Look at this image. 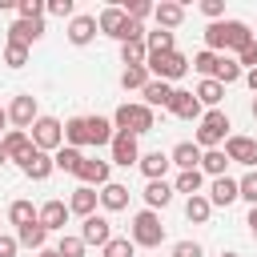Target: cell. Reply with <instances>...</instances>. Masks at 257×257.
<instances>
[{"mask_svg":"<svg viewBox=\"0 0 257 257\" xmlns=\"http://www.w3.org/2000/svg\"><path fill=\"white\" fill-rule=\"evenodd\" d=\"M253 36H257V32H253L245 20H217V24L205 28V48L225 56V52H241Z\"/></svg>","mask_w":257,"mask_h":257,"instance_id":"1","label":"cell"},{"mask_svg":"<svg viewBox=\"0 0 257 257\" xmlns=\"http://www.w3.org/2000/svg\"><path fill=\"white\" fill-rule=\"evenodd\" d=\"M96 24H100L104 36H116L120 44H128V40H145V28H141L137 20H128L124 8H104V12L96 16Z\"/></svg>","mask_w":257,"mask_h":257,"instance_id":"2","label":"cell"},{"mask_svg":"<svg viewBox=\"0 0 257 257\" xmlns=\"http://www.w3.org/2000/svg\"><path fill=\"white\" fill-rule=\"evenodd\" d=\"M153 108L145 104V100H137V104H120L116 112H112V128L116 133H133V137H141V133H153Z\"/></svg>","mask_w":257,"mask_h":257,"instance_id":"3","label":"cell"},{"mask_svg":"<svg viewBox=\"0 0 257 257\" xmlns=\"http://www.w3.org/2000/svg\"><path fill=\"white\" fill-rule=\"evenodd\" d=\"M145 68H149V76H153V80L173 84V80H181V76L189 72V56H181L177 48H173V52H149Z\"/></svg>","mask_w":257,"mask_h":257,"instance_id":"4","label":"cell"},{"mask_svg":"<svg viewBox=\"0 0 257 257\" xmlns=\"http://www.w3.org/2000/svg\"><path fill=\"white\" fill-rule=\"evenodd\" d=\"M233 124H229V116L221 112V108H209L205 116H201V124H197V145L209 153V149H217L221 141H229L233 133H229Z\"/></svg>","mask_w":257,"mask_h":257,"instance_id":"5","label":"cell"},{"mask_svg":"<svg viewBox=\"0 0 257 257\" xmlns=\"http://www.w3.org/2000/svg\"><path fill=\"white\" fill-rule=\"evenodd\" d=\"M161 241H165V225H161V217H157L153 209H141V213L133 217V245L157 249Z\"/></svg>","mask_w":257,"mask_h":257,"instance_id":"6","label":"cell"},{"mask_svg":"<svg viewBox=\"0 0 257 257\" xmlns=\"http://www.w3.org/2000/svg\"><path fill=\"white\" fill-rule=\"evenodd\" d=\"M32 145H36L40 153H56V149H64V124H60L56 116H40V120L32 124Z\"/></svg>","mask_w":257,"mask_h":257,"instance_id":"7","label":"cell"},{"mask_svg":"<svg viewBox=\"0 0 257 257\" xmlns=\"http://www.w3.org/2000/svg\"><path fill=\"white\" fill-rule=\"evenodd\" d=\"M8 120H12L16 128H32V124L40 120V112H36V96H32V92H20V96L8 104Z\"/></svg>","mask_w":257,"mask_h":257,"instance_id":"8","label":"cell"},{"mask_svg":"<svg viewBox=\"0 0 257 257\" xmlns=\"http://www.w3.org/2000/svg\"><path fill=\"white\" fill-rule=\"evenodd\" d=\"M80 241L84 245H108L112 241V225H108V217H100V213H92V217H84V225H80Z\"/></svg>","mask_w":257,"mask_h":257,"instance_id":"9","label":"cell"},{"mask_svg":"<svg viewBox=\"0 0 257 257\" xmlns=\"http://www.w3.org/2000/svg\"><path fill=\"white\" fill-rule=\"evenodd\" d=\"M225 157L229 161H237V165H249V169H257V141L253 137H229L225 141Z\"/></svg>","mask_w":257,"mask_h":257,"instance_id":"10","label":"cell"},{"mask_svg":"<svg viewBox=\"0 0 257 257\" xmlns=\"http://www.w3.org/2000/svg\"><path fill=\"white\" fill-rule=\"evenodd\" d=\"M112 165H141V145H137V137L133 133H116L112 137Z\"/></svg>","mask_w":257,"mask_h":257,"instance_id":"11","label":"cell"},{"mask_svg":"<svg viewBox=\"0 0 257 257\" xmlns=\"http://www.w3.org/2000/svg\"><path fill=\"white\" fill-rule=\"evenodd\" d=\"M0 145H4V157H8V161H16V165L32 153V137H28L24 128H8V133L0 137Z\"/></svg>","mask_w":257,"mask_h":257,"instance_id":"12","label":"cell"},{"mask_svg":"<svg viewBox=\"0 0 257 257\" xmlns=\"http://www.w3.org/2000/svg\"><path fill=\"white\" fill-rule=\"evenodd\" d=\"M20 169H24V177H32V181H48V177H52V169H56V161L32 145V153L20 161Z\"/></svg>","mask_w":257,"mask_h":257,"instance_id":"13","label":"cell"},{"mask_svg":"<svg viewBox=\"0 0 257 257\" xmlns=\"http://www.w3.org/2000/svg\"><path fill=\"white\" fill-rule=\"evenodd\" d=\"M68 213H72V209H68L64 201H56V197H52V201H44V205H40V213H36V217H40V225H44L48 233H64Z\"/></svg>","mask_w":257,"mask_h":257,"instance_id":"14","label":"cell"},{"mask_svg":"<svg viewBox=\"0 0 257 257\" xmlns=\"http://www.w3.org/2000/svg\"><path fill=\"white\" fill-rule=\"evenodd\" d=\"M169 112L173 116H181V120H201L205 112H201V100H197V92H185V88H177L173 92V104H169Z\"/></svg>","mask_w":257,"mask_h":257,"instance_id":"15","label":"cell"},{"mask_svg":"<svg viewBox=\"0 0 257 257\" xmlns=\"http://www.w3.org/2000/svg\"><path fill=\"white\" fill-rule=\"evenodd\" d=\"M96 32H100L96 16H72V20H68V40H72L76 48L92 44V36H96Z\"/></svg>","mask_w":257,"mask_h":257,"instance_id":"16","label":"cell"},{"mask_svg":"<svg viewBox=\"0 0 257 257\" xmlns=\"http://www.w3.org/2000/svg\"><path fill=\"white\" fill-rule=\"evenodd\" d=\"M201 157H205V153H201V145H197V141H181V145L169 153V161H173L181 173H189V169H201Z\"/></svg>","mask_w":257,"mask_h":257,"instance_id":"17","label":"cell"},{"mask_svg":"<svg viewBox=\"0 0 257 257\" xmlns=\"http://www.w3.org/2000/svg\"><path fill=\"white\" fill-rule=\"evenodd\" d=\"M108 165H112V161L84 157V165H80V173H76V177H80V185H88V189H92V185H100V189H104V185H108Z\"/></svg>","mask_w":257,"mask_h":257,"instance_id":"18","label":"cell"},{"mask_svg":"<svg viewBox=\"0 0 257 257\" xmlns=\"http://www.w3.org/2000/svg\"><path fill=\"white\" fill-rule=\"evenodd\" d=\"M44 36V20H16L12 28H8V44H32V40H40Z\"/></svg>","mask_w":257,"mask_h":257,"instance_id":"19","label":"cell"},{"mask_svg":"<svg viewBox=\"0 0 257 257\" xmlns=\"http://www.w3.org/2000/svg\"><path fill=\"white\" fill-rule=\"evenodd\" d=\"M173 92H177V88L165 84V80H149V84L141 88V96H145L149 108H169V104H173Z\"/></svg>","mask_w":257,"mask_h":257,"instance_id":"20","label":"cell"},{"mask_svg":"<svg viewBox=\"0 0 257 257\" xmlns=\"http://www.w3.org/2000/svg\"><path fill=\"white\" fill-rule=\"evenodd\" d=\"M237 197H241V185L233 177H213V185H209V201L213 205H233Z\"/></svg>","mask_w":257,"mask_h":257,"instance_id":"21","label":"cell"},{"mask_svg":"<svg viewBox=\"0 0 257 257\" xmlns=\"http://www.w3.org/2000/svg\"><path fill=\"white\" fill-rule=\"evenodd\" d=\"M100 205H104L108 213H120V209H128V185H120V181H108V185L100 189Z\"/></svg>","mask_w":257,"mask_h":257,"instance_id":"22","label":"cell"},{"mask_svg":"<svg viewBox=\"0 0 257 257\" xmlns=\"http://www.w3.org/2000/svg\"><path fill=\"white\" fill-rule=\"evenodd\" d=\"M96 201H100V193L88 189V185H80V189L68 197V209H72L76 217H92V213H96Z\"/></svg>","mask_w":257,"mask_h":257,"instance_id":"23","label":"cell"},{"mask_svg":"<svg viewBox=\"0 0 257 257\" xmlns=\"http://www.w3.org/2000/svg\"><path fill=\"white\" fill-rule=\"evenodd\" d=\"M169 165H173V161H169V153H161V149H157V153H145V157H141V173H145L149 181H165Z\"/></svg>","mask_w":257,"mask_h":257,"instance_id":"24","label":"cell"},{"mask_svg":"<svg viewBox=\"0 0 257 257\" xmlns=\"http://www.w3.org/2000/svg\"><path fill=\"white\" fill-rule=\"evenodd\" d=\"M173 193H177V189H173L169 181H149V185H145V205L157 213V209H165V205L173 201Z\"/></svg>","mask_w":257,"mask_h":257,"instance_id":"25","label":"cell"},{"mask_svg":"<svg viewBox=\"0 0 257 257\" xmlns=\"http://www.w3.org/2000/svg\"><path fill=\"white\" fill-rule=\"evenodd\" d=\"M153 16H157V28H177L181 20H185V4H173V0H165V4H157L153 8Z\"/></svg>","mask_w":257,"mask_h":257,"instance_id":"26","label":"cell"},{"mask_svg":"<svg viewBox=\"0 0 257 257\" xmlns=\"http://www.w3.org/2000/svg\"><path fill=\"white\" fill-rule=\"evenodd\" d=\"M16 241L40 253V249H44V241H48V229H44V225H40V217H36L32 225H24V229H16Z\"/></svg>","mask_w":257,"mask_h":257,"instance_id":"27","label":"cell"},{"mask_svg":"<svg viewBox=\"0 0 257 257\" xmlns=\"http://www.w3.org/2000/svg\"><path fill=\"white\" fill-rule=\"evenodd\" d=\"M112 137H116L112 120H104V116H88V145H112Z\"/></svg>","mask_w":257,"mask_h":257,"instance_id":"28","label":"cell"},{"mask_svg":"<svg viewBox=\"0 0 257 257\" xmlns=\"http://www.w3.org/2000/svg\"><path fill=\"white\" fill-rule=\"evenodd\" d=\"M209 213H213V201H209L205 193H197V197H189V201H185V217H189L193 225H205V221H209Z\"/></svg>","mask_w":257,"mask_h":257,"instance_id":"29","label":"cell"},{"mask_svg":"<svg viewBox=\"0 0 257 257\" xmlns=\"http://www.w3.org/2000/svg\"><path fill=\"white\" fill-rule=\"evenodd\" d=\"M64 141H68L72 149L88 145V116H72V120H64Z\"/></svg>","mask_w":257,"mask_h":257,"instance_id":"30","label":"cell"},{"mask_svg":"<svg viewBox=\"0 0 257 257\" xmlns=\"http://www.w3.org/2000/svg\"><path fill=\"white\" fill-rule=\"evenodd\" d=\"M52 161H56V169H64V173H80L84 153H80V149H72V145H64V149H56V153H52Z\"/></svg>","mask_w":257,"mask_h":257,"instance_id":"31","label":"cell"},{"mask_svg":"<svg viewBox=\"0 0 257 257\" xmlns=\"http://www.w3.org/2000/svg\"><path fill=\"white\" fill-rule=\"evenodd\" d=\"M241 76H245V68L237 64V56H221V64H217V76H213V80H221V84L229 88V84H237Z\"/></svg>","mask_w":257,"mask_h":257,"instance_id":"32","label":"cell"},{"mask_svg":"<svg viewBox=\"0 0 257 257\" xmlns=\"http://www.w3.org/2000/svg\"><path fill=\"white\" fill-rule=\"evenodd\" d=\"M197 100L209 104V108H217V104L225 100V84H221V80H201V84H197Z\"/></svg>","mask_w":257,"mask_h":257,"instance_id":"33","label":"cell"},{"mask_svg":"<svg viewBox=\"0 0 257 257\" xmlns=\"http://www.w3.org/2000/svg\"><path fill=\"white\" fill-rule=\"evenodd\" d=\"M201 185H205V173H201V169L177 173V181H173V189H177V193H189V197H197V193H201Z\"/></svg>","mask_w":257,"mask_h":257,"instance_id":"34","label":"cell"},{"mask_svg":"<svg viewBox=\"0 0 257 257\" xmlns=\"http://www.w3.org/2000/svg\"><path fill=\"white\" fill-rule=\"evenodd\" d=\"M36 213H40V209H32V201H12V205H8V221H12L16 229L32 225V221H36Z\"/></svg>","mask_w":257,"mask_h":257,"instance_id":"35","label":"cell"},{"mask_svg":"<svg viewBox=\"0 0 257 257\" xmlns=\"http://www.w3.org/2000/svg\"><path fill=\"white\" fill-rule=\"evenodd\" d=\"M120 60H124V68H137V64H145V60H149V48H145V40H128V44H120Z\"/></svg>","mask_w":257,"mask_h":257,"instance_id":"36","label":"cell"},{"mask_svg":"<svg viewBox=\"0 0 257 257\" xmlns=\"http://www.w3.org/2000/svg\"><path fill=\"white\" fill-rule=\"evenodd\" d=\"M217 64H221V52H209V48H205V52H197V56H193V68H197L205 80H213V76H217Z\"/></svg>","mask_w":257,"mask_h":257,"instance_id":"37","label":"cell"},{"mask_svg":"<svg viewBox=\"0 0 257 257\" xmlns=\"http://www.w3.org/2000/svg\"><path fill=\"white\" fill-rule=\"evenodd\" d=\"M225 165H229V157L221 149H209L201 157V173H209V177H225Z\"/></svg>","mask_w":257,"mask_h":257,"instance_id":"38","label":"cell"},{"mask_svg":"<svg viewBox=\"0 0 257 257\" xmlns=\"http://www.w3.org/2000/svg\"><path fill=\"white\" fill-rule=\"evenodd\" d=\"M145 48L149 52H173V32H165V28L145 32Z\"/></svg>","mask_w":257,"mask_h":257,"instance_id":"39","label":"cell"},{"mask_svg":"<svg viewBox=\"0 0 257 257\" xmlns=\"http://www.w3.org/2000/svg\"><path fill=\"white\" fill-rule=\"evenodd\" d=\"M149 80H153V76H149V68H145V64H137V68H124V72H120V84H124V88H145Z\"/></svg>","mask_w":257,"mask_h":257,"instance_id":"40","label":"cell"},{"mask_svg":"<svg viewBox=\"0 0 257 257\" xmlns=\"http://www.w3.org/2000/svg\"><path fill=\"white\" fill-rule=\"evenodd\" d=\"M84 249H88V245H84L80 237H68V233H60V241H56V253H60V257H84Z\"/></svg>","mask_w":257,"mask_h":257,"instance_id":"41","label":"cell"},{"mask_svg":"<svg viewBox=\"0 0 257 257\" xmlns=\"http://www.w3.org/2000/svg\"><path fill=\"white\" fill-rule=\"evenodd\" d=\"M133 253H137L133 237H112V241L104 245V257H133Z\"/></svg>","mask_w":257,"mask_h":257,"instance_id":"42","label":"cell"},{"mask_svg":"<svg viewBox=\"0 0 257 257\" xmlns=\"http://www.w3.org/2000/svg\"><path fill=\"white\" fill-rule=\"evenodd\" d=\"M4 64H8V68H24V64H28V48H24V44H8V48H4Z\"/></svg>","mask_w":257,"mask_h":257,"instance_id":"43","label":"cell"},{"mask_svg":"<svg viewBox=\"0 0 257 257\" xmlns=\"http://www.w3.org/2000/svg\"><path fill=\"white\" fill-rule=\"evenodd\" d=\"M237 185H241V197H245L249 205H257V169H249V173H245Z\"/></svg>","mask_w":257,"mask_h":257,"instance_id":"44","label":"cell"},{"mask_svg":"<svg viewBox=\"0 0 257 257\" xmlns=\"http://www.w3.org/2000/svg\"><path fill=\"white\" fill-rule=\"evenodd\" d=\"M16 12H20V20H40V16H44V4H40V0H20Z\"/></svg>","mask_w":257,"mask_h":257,"instance_id":"45","label":"cell"},{"mask_svg":"<svg viewBox=\"0 0 257 257\" xmlns=\"http://www.w3.org/2000/svg\"><path fill=\"white\" fill-rule=\"evenodd\" d=\"M237 64H241V68H249V72L257 68V36H253V40H249V44L237 52Z\"/></svg>","mask_w":257,"mask_h":257,"instance_id":"46","label":"cell"},{"mask_svg":"<svg viewBox=\"0 0 257 257\" xmlns=\"http://www.w3.org/2000/svg\"><path fill=\"white\" fill-rule=\"evenodd\" d=\"M124 12H128V20H137V24H141L145 16H153V4H145V0H133Z\"/></svg>","mask_w":257,"mask_h":257,"instance_id":"47","label":"cell"},{"mask_svg":"<svg viewBox=\"0 0 257 257\" xmlns=\"http://www.w3.org/2000/svg\"><path fill=\"white\" fill-rule=\"evenodd\" d=\"M201 12H205L213 24H217V20L225 16V0H201Z\"/></svg>","mask_w":257,"mask_h":257,"instance_id":"48","label":"cell"},{"mask_svg":"<svg viewBox=\"0 0 257 257\" xmlns=\"http://www.w3.org/2000/svg\"><path fill=\"white\" fill-rule=\"evenodd\" d=\"M44 12H52V16H60V20H64V16H72V0H48V4H44Z\"/></svg>","mask_w":257,"mask_h":257,"instance_id":"49","label":"cell"},{"mask_svg":"<svg viewBox=\"0 0 257 257\" xmlns=\"http://www.w3.org/2000/svg\"><path fill=\"white\" fill-rule=\"evenodd\" d=\"M173 257H201V245L197 241H177L173 245Z\"/></svg>","mask_w":257,"mask_h":257,"instance_id":"50","label":"cell"},{"mask_svg":"<svg viewBox=\"0 0 257 257\" xmlns=\"http://www.w3.org/2000/svg\"><path fill=\"white\" fill-rule=\"evenodd\" d=\"M16 249H20V241H16V237H4V233H0V257H16Z\"/></svg>","mask_w":257,"mask_h":257,"instance_id":"51","label":"cell"},{"mask_svg":"<svg viewBox=\"0 0 257 257\" xmlns=\"http://www.w3.org/2000/svg\"><path fill=\"white\" fill-rule=\"evenodd\" d=\"M245 225H249V233H253V237H257V205H253V209H249V221H245Z\"/></svg>","mask_w":257,"mask_h":257,"instance_id":"52","label":"cell"},{"mask_svg":"<svg viewBox=\"0 0 257 257\" xmlns=\"http://www.w3.org/2000/svg\"><path fill=\"white\" fill-rule=\"evenodd\" d=\"M245 84H249V88L257 92V68H253V72H245Z\"/></svg>","mask_w":257,"mask_h":257,"instance_id":"53","label":"cell"},{"mask_svg":"<svg viewBox=\"0 0 257 257\" xmlns=\"http://www.w3.org/2000/svg\"><path fill=\"white\" fill-rule=\"evenodd\" d=\"M8 128V108H0V133Z\"/></svg>","mask_w":257,"mask_h":257,"instance_id":"54","label":"cell"},{"mask_svg":"<svg viewBox=\"0 0 257 257\" xmlns=\"http://www.w3.org/2000/svg\"><path fill=\"white\" fill-rule=\"evenodd\" d=\"M36 257H60V253H56V249H40Z\"/></svg>","mask_w":257,"mask_h":257,"instance_id":"55","label":"cell"},{"mask_svg":"<svg viewBox=\"0 0 257 257\" xmlns=\"http://www.w3.org/2000/svg\"><path fill=\"white\" fill-rule=\"evenodd\" d=\"M4 161H8V157H4V145H0V165H4Z\"/></svg>","mask_w":257,"mask_h":257,"instance_id":"56","label":"cell"},{"mask_svg":"<svg viewBox=\"0 0 257 257\" xmlns=\"http://www.w3.org/2000/svg\"><path fill=\"white\" fill-rule=\"evenodd\" d=\"M253 120H257V96H253Z\"/></svg>","mask_w":257,"mask_h":257,"instance_id":"57","label":"cell"},{"mask_svg":"<svg viewBox=\"0 0 257 257\" xmlns=\"http://www.w3.org/2000/svg\"><path fill=\"white\" fill-rule=\"evenodd\" d=\"M221 257H237V253H221Z\"/></svg>","mask_w":257,"mask_h":257,"instance_id":"58","label":"cell"}]
</instances>
